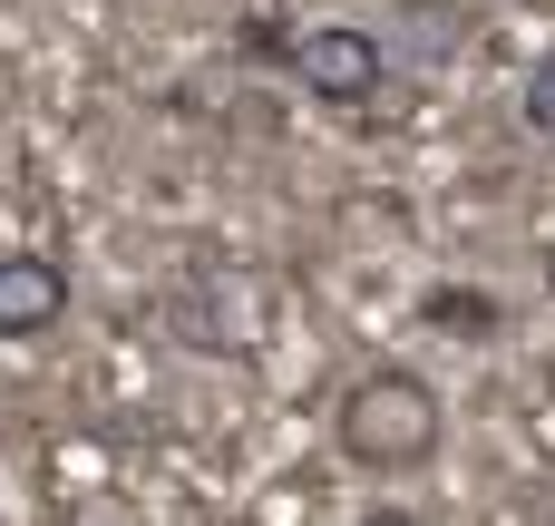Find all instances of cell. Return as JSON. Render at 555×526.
Masks as SVG:
<instances>
[{"instance_id":"6","label":"cell","mask_w":555,"mask_h":526,"mask_svg":"<svg viewBox=\"0 0 555 526\" xmlns=\"http://www.w3.org/2000/svg\"><path fill=\"white\" fill-rule=\"evenodd\" d=\"M517 107H527V127H537V137H555V49L537 59V68H527V88H517Z\"/></svg>"},{"instance_id":"3","label":"cell","mask_w":555,"mask_h":526,"mask_svg":"<svg viewBox=\"0 0 555 526\" xmlns=\"http://www.w3.org/2000/svg\"><path fill=\"white\" fill-rule=\"evenodd\" d=\"M59 312H68V264L39 244H10L0 254V342H39V332H59Z\"/></svg>"},{"instance_id":"5","label":"cell","mask_w":555,"mask_h":526,"mask_svg":"<svg viewBox=\"0 0 555 526\" xmlns=\"http://www.w3.org/2000/svg\"><path fill=\"white\" fill-rule=\"evenodd\" d=\"M234 49H244V59H293V49H302V29L254 10V20H234Z\"/></svg>"},{"instance_id":"2","label":"cell","mask_w":555,"mask_h":526,"mask_svg":"<svg viewBox=\"0 0 555 526\" xmlns=\"http://www.w3.org/2000/svg\"><path fill=\"white\" fill-rule=\"evenodd\" d=\"M293 78H302L322 107H371L380 78H390V49H380V29H361V20H322V29H302Z\"/></svg>"},{"instance_id":"7","label":"cell","mask_w":555,"mask_h":526,"mask_svg":"<svg viewBox=\"0 0 555 526\" xmlns=\"http://www.w3.org/2000/svg\"><path fill=\"white\" fill-rule=\"evenodd\" d=\"M410 20H429V29H420V49H429V59H449V49H459V0H410Z\"/></svg>"},{"instance_id":"1","label":"cell","mask_w":555,"mask_h":526,"mask_svg":"<svg viewBox=\"0 0 555 526\" xmlns=\"http://www.w3.org/2000/svg\"><path fill=\"white\" fill-rule=\"evenodd\" d=\"M439 429H449V410H439V390H429L420 371H361V381L341 390V410H332L341 459L371 469V478L429 469V459H439Z\"/></svg>"},{"instance_id":"4","label":"cell","mask_w":555,"mask_h":526,"mask_svg":"<svg viewBox=\"0 0 555 526\" xmlns=\"http://www.w3.org/2000/svg\"><path fill=\"white\" fill-rule=\"evenodd\" d=\"M420 322H429V332H468V342H498V332H507V312H498L488 293H459V283H439V293L420 303Z\"/></svg>"},{"instance_id":"9","label":"cell","mask_w":555,"mask_h":526,"mask_svg":"<svg viewBox=\"0 0 555 526\" xmlns=\"http://www.w3.org/2000/svg\"><path fill=\"white\" fill-rule=\"evenodd\" d=\"M546 283H555V244H546Z\"/></svg>"},{"instance_id":"8","label":"cell","mask_w":555,"mask_h":526,"mask_svg":"<svg viewBox=\"0 0 555 526\" xmlns=\"http://www.w3.org/2000/svg\"><path fill=\"white\" fill-rule=\"evenodd\" d=\"M361 526H429V517H410V508H371Z\"/></svg>"}]
</instances>
